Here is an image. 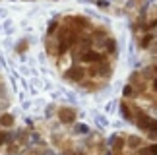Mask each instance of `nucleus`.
I'll return each mask as SVG.
<instances>
[{"label": "nucleus", "mask_w": 157, "mask_h": 155, "mask_svg": "<svg viewBox=\"0 0 157 155\" xmlns=\"http://www.w3.org/2000/svg\"><path fill=\"white\" fill-rule=\"evenodd\" d=\"M47 52L62 79L85 93L105 89L118 64V43L95 18L66 14L47 31Z\"/></svg>", "instance_id": "f257e3e1"}, {"label": "nucleus", "mask_w": 157, "mask_h": 155, "mask_svg": "<svg viewBox=\"0 0 157 155\" xmlns=\"http://www.w3.org/2000/svg\"><path fill=\"white\" fill-rule=\"evenodd\" d=\"M18 155H109L97 130L80 120L74 107L51 105L39 124L16 134Z\"/></svg>", "instance_id": "f03ea898"}, {"label": "nucleus", "mask_w": 157, "mask_h": 155, "mask_svg": "<svg viewBox=\"0 0 157 155\" xmlns=\"http://www.w3.org/2000/svg\"><path fill=\"white\" fill-rule=\"evenodd\" d=\"M118 107L138 134L157 138V62H145L130 74Z\"/></svg>", "instance_id": "7ed1b4c3"}, {"label": "nucleus", "mask_w": 157, "mask_h": 155, "mask_svg": "<svg viewBox=\"0 0 157 155\" xmlns=\"http://www.w3.org/2000/svg\"><path fill=\"white\" fill-rule=\"evenodd\" d=\"M132 29L136 47L145 55L148 62H157V0L136 16Z\"/></svg>", "instance_id": "20e7f679"}, {"label": "nucleus", "mask_w": 157, "mask_h": 155, "mask_svg": "<svg viewBox=\"0 0 157 155\" xmlns=\"http://www.w3.org/2000/svg\"><path fill=\"white\" fill-rule=\"evenodd\" d=\"M109 155H157V138L138 132H117L107 147Z\"/></svg>", "instance_id": "39448f33"}]
</instances>
